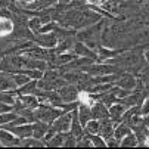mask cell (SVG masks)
I'll list each match as a JSON object with an SVG mask.
<instances>
[{"label": "cell", "mask_w": 149, "mask_h": 149, "mask_svg": "<svg viewBox=\"0 0 149 149\" xmlns=\"http://www.w3.org/2000/svg\"><path fill=\"white\" fill-rule=\"evenodd\" d=\"M19 140L15 134H12L9 130L6 129H0V145H5V146H10V145H18Z\"/></svg>", "instance_id": "6da1fadb"}, {"label": "cell", "mask_w": 149, "mask_h": 149, "mask_svg": "<svg viewBox=\"0 0 149 149\" xmlns=\"http://www.w3.org/2000/svg\"><path fill=\"white\" fill-rule=\"evenodd\" d=\"M59 115H61V111H58V109H41V111H36V117L40 118L41 121H45V123L53 121Z\"/></svg>", "instance_id": "7a4b0ae2"}, {"label": "cell", "mask_w": 149, "mask_h": 149, "mask_svg": "<svg viewBox=\"0 0 149 149\" xmlns=\"http://www.w3.org/2000/svg\"><path fill=\"white\" fill-rule=\"evenodd\" d=\"M15 87H16V84L12 80V75L0 72V92H9Z\"/></svg>", "instance_id": "3957f363"}, {"label": "cell", "mask_w": 149, "mask_h": 149, "mask_svg": "<svg viewBox=\"0 0 149 149\" xmlns=\"http://www.w3.org/2000/svg\"><path fill=\"white\" fill-rule=\"evenodd\" d=\"M71 127V115H65V117H62L59 118L55 124H53V129L56 132H65L68 130Z\"/></svg>", "instance_id": "277c9868"}, {"label": "cell", "mask_w": 149, "mask_h": 149, "mask_svg": "<svg viewBox=\"0 0 149 149\" xmlns=\"http://www.w3.org/2000/svg\"><path fill=\"white\" fill-rule=\"evenodd\" d=\"M47 130H49L47 124H45V123H37V124L33 125V136H34L36 139H40V137H43V136L46 134Z\"/></svg>", "instance_id": "5b68a950"}, {"label": "cell", "mask_w": 149, "mask_h": 149, "mask_svg": "<svg viewBox=\"0 0 149 149\" xmlns=\"http://www.w3.org/2000/svg\"><path fill=\"white\" fill-rule=\"evenodd\" d=\"M92 117L95 118H103V117H109V111H106V108L103 106V103L100 105H95L92 109Z\"/></svg>", "instance_id": "8992f818"}, {"label": "cell", "mask_w": 149, "mask_h": 149, "mask_svg": "<svg viewBox=\"0 0 149 149\" xmlns=\"http://www.w3.org/2000/svg\"><path fill=\"white\" fill-rule=\"evenodd\" d=\"M19 100H21V103H22V105L25 106V108H28V109L36 108V106L38 105L37 99H36V97H33V96H30L28 93H27L25 96H22V97H19Z\"/></svg>", "instance_id": "52a82bcc"}, {"label": "cell", "mask_w": 149, "mask_h": 149, "mask_svg": "<svg viewBox=\"0 0 149 149\" xmlns=\"http://www.w3.org/2000/svg\"><path fill=\"white\" fill-rule=\"evenodd\" d=\"M12 22L8 19V18H3V16H0V36H5L8 33L12 31Z\"/></svg>", "instance_id": "ba28073f"}, {"label": "cell", "mask_w": 149, "mask_h": 149, "mask_svg": "<svg viewBox=\"0 0 149 149\" xmlns=\"http://www.w3.org/2000/svg\"><path fill=\"white\" fill-rule=\"evenodd\" d=\"M92 118V111L87 108V106H81L80 108V124L81 125H86V123Z\"/></svg>", "instance_id": "9c48e42d"}, {"label": "cell", "mask_w": 149, "mask_h": 149, "mask_svg": "<svg viewBox=\"0 0 149 149\" xmlns=\"http://www.w3.org/2000/svg\"><path fill=\"white\" fill-rule=\"evenodd\" d=\"M37 41H38V43H40L41 46H47V47H52V46L56 43V37H55L53 34H47V36H43V37H41V40L38 38Z\"/></svg>", "instance_id": "30bf717a"}, {"label": "cell", "mask_w": 149, "mask_h": 149, "mask_svg": "<svg viewBox=\"0 0 149 149\" xmlns=\"http://www.w3.org/2000/svg\"><path fill=\"white\" fill-rule=\"evenodd\" d=\"M86 130L90 133V134H96V133H99V130H100V123L99 121H87L86 123Z\"/></svg>", "instance_id": "8fae6325"}, {"label": "cell", "mask_w": 149, "mask_h": 149, "mask_svg": "<svg viewBox=\"0 0 149 149\" xmlns=\"http://www.w3.org/2000/svg\"><path fill=\"white\" fill-rule=\"evenodd\" d=\"M130 133V129L127 127L125 124H123V125H118V129L114 132V134H115V139H123V137H125L127 134Z\"/></svg>", "instance_id": "7c38bea8"}, {"label": "cell", "mask_w": 149, "mask_h": 149, "mask_svg": "<svg viewBox=\"0 0 149 149\" xmlns=\"http://www.w3.org/2000/svg\"><path fill=\"white\" fill-rule=\"evenodd\" d=\"M123 114H124L123 105H115V106H112L111 111H109V117L114 118V120H118L120 117H123Z\"/></svg>", "instance_id": "4fadbf2b"}, {"label": "cell", "mask_w": 149, "mask_h": 149, "mask_svg": "<svg viewBox=\"0 0 149 149\" xmlns=\"http://www.w3.org/2000/svg\"><path fill=\"white\" fill-rule=\"evenodd\" d=\"M36 86H37V83H36V81H31L30 84L25 83V84H24V87H21V89L18 90V93H22V95L33 93V92H36Z\"/></svg>", "instance_id": "5bb4252c"}, {"label": "cell", "mask_w": 149, "mask_h": 149, "mask_svg": "<svg viewBox=\"0 0 149 149\" xmlns=\"http://www.w3.org/2000/svg\"><path fill=\"white\" fill-rule=\"evenodd\" d=\"M12 80L15 81L16 87L18 86H24L25 83H28V75H24V72L22 74H15V75H12Z\"/></svg>", "instance_id": "9a60e30c"}, {"label": "cell", "mask_w": 149, "mask_h": 149, "mask_svg": "<svg viewBox=\"0 0 149 149\" xmlns=\"http://www.w3.org/2000/svg\"><path fill=\"white\" fill-rule=\"evenodd\" d=\"M61 95L63 96V99H65V100H72V99L75 97V89H72V87H65V89L61 90Z\"/></svg>", "instance_id": "2e32d148"}, {"label": "cell", "mask_w": 149, "mask_h": 149, "mask_svg": "<svg viewBox=\"0 0 149 149\" xmlns=\"http://www.w3.org/2000/svg\"><path fill=\"white\" fill-rule=\"evenodd\" d=\"M120 84H121L124 89H133V87H134V78H133L132 75H125V77L120 81Z\"/></svg>", "instance_id": "e0dca14e"}, {"label": "cell", "mask_w": 149, "mask_h": 149, "mask_svg": "<svg viewBox=\"0 0 149 149\" xmlns=\"http://www.w3.org/2000/svg\"><path fill=\"white\" fill-rule=\"evenodd\" d=\"M137 143V140H136V137H134V134H132V133H129L125 137H123V146H134Z\"/></svg>", "instance_id": "ac0fdd59"}, {"label": "cell", "mask_w": 149, "mask_h": 149, "mask_svg": "<svg viewBox=\"0 0 149 149\" xmlns=\"http://www.w3.org/2000/svg\"><path fill=\"white\" fill-rule=\"evenodd\" d=\"M63 134H58L55 139H52L50 140V145H55V146H58V145H63Z\"/></svg>", "instance_id": "d6986e66"}, {"label": "cell", "mask_w": 149, "mask_h": 149, "mask_svg": "<svg viewBox=\"0 0 149 149\" xmlns=\"http://www.w3.org/2000/svg\"><path fill=\"white\" fill-rule=\"evenodd\" d=\"M89 137H90V140H92L96 146H105V142H103L100 137H97V136H95V134H90Z\"/></svg>", "instance_id": "ffe728a7"}, {"label": "cell", "mask_w": 149, "mask_h": 149, "mask_svg": "<svg viewBox=\"0 0 149 149\" xmlns=\"http://www.w3.org/2000/svg\"><path fill=\"white\" fill-rule=\"evenodd\" d=\"M9 111H12V105L5 103V102H0V114H3V112H9Z\"/></svg>", "instance_id": "44dd1931"}, {"label": "cell", "mask_w": 149, "mask_h": 149, "mask_svg": "<svg viewBox=\"0 0 149 149\" xmlns=\"http://www.w3.org/2000/svg\"><path fill=\"white\" fill-rule=\"evenodd\" d=\"M142 114H143V115L149 114V99H146V102H145V105H143V108H142Z\"/></svg>", "instance_id": "7402d4cb"}, {"label": "cell", "mask_w": 149, "mask_h": 149, "mask_svg": "<svg viewBox=\"0 0 149 149\" xmlns=\"http://www.w3.org/2000/svg\"><path fill=\"white\" fill-rule=\"evenodd\" d=\"M22 143H24V145H31V146H36V145H41V143H40L38 140H31V139H30V140H24Z\"/></svg>", "instance_id": "603a6c76"}, {"label": "cell", "mask_w": 149, "mask_h": 149, "mask_svg": "<svg viewBox=\"0 0 149 149\" xmlns=\"http://www.w3.org/2000/svg\"><path fill=\"white\" fill-rule=\"evenodd\" d=\"M61 2H63V3H68V2H70V0H61Z\"/></svg>", "instance_id": "cb8c5ba5"}, {"label": "cell", "mask_w": 149, "mask_h": 149, "mask_svg": "<svg viewBox=\"0 0 149 149\" xmlns=\"http://www.w3.org/2000/svg\"><path fill=\"white\" fill-rule=\"evenodd\" d=\"M148 127H149V124H148Z\"/></svg>", "instance_id": "d4e9b609"}]
</instances>
